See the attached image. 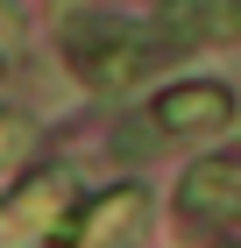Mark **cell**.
<instances>
[{
    "label": "cell",
    "instance_id": "1",
    "mask_svg": "<svg viewBox=\"0 0 241 248\" xmlns=\"http://www.w3.org/2000/svg\"><path fill=\"white\" fill-rule=\"evenodd\" d=\"M71 57H78V71L93 78L99 93H128L135 78L149 71L156 43L128 36V29H71Z\"/></svg>",
    "mask_w": 241,
    "mask_h": 248
},
{
    "label": "cell",
    "instance_id": "2",
    "mask_svg": "<svg viewBox=\"0 0 241 248\" xmlns=\"http://www.w3.org/2000/svg\"><path fill=\"white\" fill-rule=\"evenodd\" d=\"M177 213H185L192 227H234L241 220V163H199L177 191Z\"/></svg>",
    "mask_w": 241,
    "mask_h": 248
},
{
    "label": "cell",
    "instance_id": "3",
    "mask_svg": "<svg viewBox=\"0 0 241 248\" xmlns=\"http://www.w3.org/2000/svg\"><path fill=\"white\" fill-rule=\"evenodd\" d=\"M57 206H64V185H57V177L29 185V191L15 199V206H0V248H36L43 234H50Z\"/></svg>",
    "mask_w": 241,
    "mask_h": 248
},
{
    "label": "cell",
    "instance_id": "4",
    "mask_svg": "<svg viewBox=\"0 0 241 248\" xmlns=\"http://www.w3.org/2000/svg\"><path fill=\"white\" fill-rule=\"evenodd\" d=\"M227 114H234V99H227L220 85H170V93L156 99V121H163L170 135H199V128H220Z\"/></svg>",
    "mask_w": 241,
    "mask_h": 248
},
{
    "label": "cell",
    "instance_id": "5",
    "mask_svg": "<svg viewBox=\"0 0 241 248\" xmlns=\"http://www.w3.org/2000/svg\"><path fill=\"white\" fill-rule=\"evenodd\" d=\"M135 227H142V191H113V199H99L93 213H85V227H78V248H128Z\"/></svg>",
    "mask_w": 241,
    "mask_h": 248
}]
</instances>
